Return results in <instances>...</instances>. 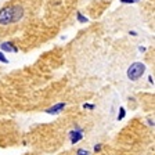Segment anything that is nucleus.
<instances>
[{"instance_id":"7","label":"nucleus","mask_w":155,"mask_h":155,"mask_svg":"<svg viewBox=\"0 0 155 155\" xmlns=\"http://www.w3.org/2000/svg\"><path fill=\"white\" fill-rule=\"evenodd\" d=\"M125 115H126L125 107H119V114H118V116H116V119H118V120H122L123 118H125Z\"/></svg>"},{"instance_id":"4","label":"nucleus","mask_w":155,"mask_h":155,"mask_svg":"<svg viewBox=\"0 0 155 155\" xmlns=\"http://www.w3.org/2000/svg\"><path fill=\"white\" fill-rule=\"evenodd\" d=\"M65 107H67V103H57L54 105H51L50 108H47L45 112L48 114V115H58V114H61V111Z\"/></svg>"},{"instance_id":"6","label":"nucleus","mask_w":155,"mask_h":155,"mask_svg":"<svg viewBox=\"0 0 155 155\" xmlns=\"http://www.w3.org/2000/svg\"><path fill=\"white\" fill-rule=\"evenodd\" d=\"M76 19L79 21L81 24H86V22H89V18H87L86 15H83V14L81 13V11H78L76 13Z\"/></svg>"},{"instance_id":"8","label":"nucleus","mask_w":155,"mask_h":155,"mask_svg":"<svg viewBox=\"0 0 155 155\" xmlns=\"http://www.w3.org/2000/svg\"><path fill=\"white\" fill-rule=\"evenodd\" d=\"M83 108H84V110H89V111H93L94 108H96V105H94V104H90V103H84L83 104Z\"/></svg>"},{"instance_id":"14","label":"nucleus","mask_w":155,"mask_h":155,"mask_svg":"<svg viewBox=\"0 0 155 155\" xmlns=\"http://www.w3.org/2000/svg\"><path fill=\"white\" fill-rule=\"evenodd\" d=\"M148 125L154 127V119H151V118H148Z\"/></svg>"},{"instance_id":"13","label":"nucleus","mask_w":155,"mask_h":155,"mask_svg":"<svg viewBox=\"0 0 155 155\" xmlns=\"http://www.w3.org/2000/svg\"><path fill=\"white\" fill-rule=\"evenodd\" d=\"M148 82L151 84H154V76H152V75H150V76H148Z\"/></svg>"},{"instance_id":"11","label":"nucleus","mask_w":155,"mask_h":155,"mask_svg":"<svg viewBox=\"0 0 155 155\" xmlns=\"http://www.w3.org/2000/svg\"><path fill=\"white\" fill-rule=\"evenodd\" d=\"M76 155H90V154H89V151H87V150H84V148H81V150H78Z\"/></svg>"},{"instance_id":"1","label":"nucleus","mask_w":155,"mask_h":155,"mask_svg":"<svg viewBox=\"0 0 155 155\" xmlns=\"http://www.w3.org/2000/svg\"><path fill=\"white\" fill-rule=\"evenodd\" d=\"M25 15V10L21 4H13V6L3 7L0 10V25H11V24L19 22Z\"/></svg>"},{"instance_id":"10","label":"nucleus","mask_w":155,"mask_h":155,"mask_svg":"<svg viewBox=\"0 0 155 155\" xmlns=\"http://www.w3.org/2000/svg\"><path fill=\"white\" fill-rule=\"evenodd\" d=\"M0 62H3V64H8V60H7L6 55L3 54V51H0Z\"/></svg>"},{"instance_id":"12","label":"nucleus","mask_w":155,"mask_h":155,"mask_svg":"<svg viewBox=\"0 0 155 155\" xmlns=\"http://www.w3.org/2000/svg\"><path fill=\"white\" fill-rule=\"evenodd\" d=\"M101 147H103L101 144H96V145H94V151H96V152L101 151Z\"/></svg>"},{"instance_id":"15","label":"nucleus","mask_w":155,"mask_h":155,"mask_svg":"<svg viewBox=\"0 0 155 155\" xmlns=\"http://www.w3.org/2000/svg\"><path fill=\"white\" fill-rule=\"evenodd\" d=\"M129 35H132V36H137V32H136V31H130Z\"/></svg>"},{"instance_id":"2","label":"nucleus","mask_w":155,"mask_h":155,"mask_svg":"<svg viewBox=\"0 0 155 155\" xmlns=\"http://www.w3.org/2000/svg\"><path fill=\"white\" fill-rule=\"evenodd\" d=\"M144 74H145V65L139 61L130 64V67L127 68V71H126V75H127V78H129L132 82L139 81Z\"/></svg>"},{"instance_id":"9","label":"nucleus","mask_w":155,"mask_h":155,"mask_svg":"<svg viewBox=\"0 0 155 155\" xmlns=\"http://www.w3.org/2000/svg\"><path fill=\"white\" fill-rule=\"evenodd\" d=\"M122 4H134V3H139L140 0H119Z\"/></svg>"},{"instance_id":"16","label":"nucleus","mask_w":155,"mask_h":155,"mask_svg":"<svg viewBox=\"0 0 155 155\" xmlns=\"http://www.w3.org/2000/svg\"><path fill=\"white\" fill-rule=\"evenodd\" d=\"M139 50H140V51H143V53H144V51H145V47H143V46H140V47H139Z\"/></svg>"},{"instance_id":"3","label":"nucleus","mask_w":155,"mask_h":155,"mask_svg":"<svg viewBox=\"0 0 155 155\" xmlns=\"http://www.w3.org/2000/svg\"><path fill=\"white\" fill-rule=\"evenodd\" d=\"M83 139V129L79 127V126H75V129L69 132V140H71V144H78Z\"/></svg>"},{"instance_id":"5","label":"nucleus","mask_w":155,"mask_h":155,"mask_svg":"<svg viewBox=\"0 0 155 155\" xmlns=\"http://www.w3.org/2000/svg\"><path fill=\"white\" fill-rule=\"evenodd\" d=\"M0 50L3 53H18V47L11 42H3L0 45Z\"/></svg>"}]
</instances>
